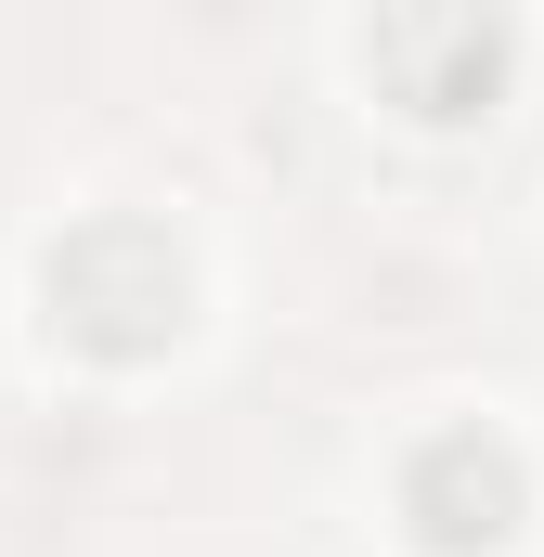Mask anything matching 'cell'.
<instances>
[{
  "mask_svg": "<svg viewBox=\"0 0 544 557\" xmlns=\"http://www.w3.org/2000/svg\"><path fill=\"white\" fill-rule=\"evenodd\" d=\"M39 298H52V337H65V350H91V363H156V350H182V324H195V260H182L169 221L104 208V221H78V234L39 260Z\"/></svg>",
  "mask_w": 544,
  "mask_h": 557,
  "instance_id": "obj_1",
  "label": "cell"
},
{
  "mask_svg": "<svg viewBox=\"0 0 544 557\" xmlns=\"http://www.w3.org/2000/svg\"><path fill=\"white\" fill-rule=\"evenodd\" d=\"M506 65H519V26H506V13H441V0H415V13H376V26H363V78H376L403 117H428V131L493 117Z\"/></svg>",
  "mask_w": 544,
  "mask_h": 557,
  "instance_id": "obj_2",
  "label": "cell"
},
{
  "mask_svg": "<svg viewBox=\"0 0 544 557\" xmlns=\"http://www.w3.org/2000/svg\"><path fill=\"white\" fill-rule=\"evenodd\" d=\"M519 506H532V480H519V454L493 441V428H428L403 467V519L428 557H493L519 532Z\"/></svg>",
  "mask_w": 544,
  "mask_h": 557,
  "instance_id": "obj_3",
  "label": "cell"
}]
</instances>
